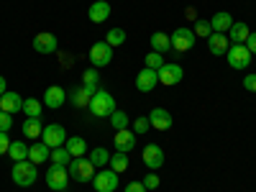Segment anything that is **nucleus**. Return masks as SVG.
<instances>
[{
  "mask_svg": "<svg viewBox=\"0 0 256 192\" xmlns=\"http://www.w3.org/2000/svg\"><path fill=\"white\" fill-rule=\"evenodd\" d=\"M116 110H118V108H116V98H113L108 90H98V92L92 95V100H90V113H92L95 118H110Z\"/></svg>",
  "mask_w": 256,
  "mask_h": 192,
  "instance_id": "1",
  "label": "nucleus"
},
{
  "mask_svg": "<svg viewBox=\"0 0 256 192\" xmlns=\"http://www.w3.org/2000/svg\"><path fill=\"white\" fill-rule=\"evenodd\" d=\"M10 177H13V182L18 184V187H31L34 182H36V177H38V172H36V164L34 162H13V169H10Z\"/></svg>",
  "mask_w": 256,
  "mask_h": 192,
  "instance_id": "2",
  "label": "nucleus"
},
{
  "mask_svg": "<svg viewBox=\"0 0 256 192\" xmlns=\"http://www.w3.org/2000/svg\"><path fill=\"white\" fill-rule=\"evenodd\" d=\"M70 177L77 180V182H92V177H95V166H92V162H90V159H84V156L72 159V162H70Z\"/></svg>",
  "mask_w": 256,
  "mask_h": 192,
  "instance_id": "3",
  "label": "nucleus"
},
{
  "mask_svg": "<svg viewBox=\"0 0 256 192\" xmlns=\"http://www.w3.org/2000/svg\"><path fill=\"white\" fill-rule=\"evenodd\" d=\"M226 59L230 64V70H246L251 64V52L246 49V44H233V46H228Z\"/></svg>",
  "mask_w": 256,
  "mask_h": 192,
  "instance_id": "4",
  "label": "nucleus"
},
{
  "mask_svg": "<svg viewBox=\"0 0 256 192\" xmlns=\"http://www.w3.org/2000/svg\"><path fill=\"white\" fill-rule=\"evenodd\" d=\"M41 141L49 148H59V146L67 144V131H64V126H59V123H49V126H44V131H41Z\"/></svg>",
  "mask_w": 256,
  "mask_h": 192,
  "instance_id": "5",
  "label": "nucleus"
},
{
  "mask_svg": "<svg viewBox=\"0 0 256 192\" xmlns=\"http://www.w3.org/2000/svg\"><path fill=\"white\" fill-rule=\"evenodd\" d=\"M169 38H172V52H177V54L190 52L192 46H195V41H198L195 31H190V28H177Z\"/></svg>",
  "mask_w": 256,
  "mask_h": 192,
  "instance_id": "6",
  "label": "nucleus"
},
{
  "mask_svg": "<svg viewBox=\"0 0 256 192\" xmlns=\"http://www.w3.org/2000/svg\"><path fill=\"white\" fill-rule=\"evenodd\" d=\"M90 62L92 67H108V64L113 62V46L108 44V41H98V44H92L90 49Z\"/></svg>",
  "mask_w": 256,
  "mask_h": 192,
  "instance_id": "7",
  "label": "nucleus"
},
{
  "mask_svg": "<svg viewBox=\"0 0 256 192\" xmlns=\"http://www.w3.org/2000/svg\"><path fill=\"white\" fill-rule=\"evenodd\" d=\"M92 187L98 192H116L118 190V172H113V169H102V172H98L92 177Z\"/></svg>",
  "mask_w": 256,
  "mask_h": 192,
  "instance_id": "8",
  "label": "nucleus"
},
{
  "mask_svg": "<svg viewBox=\"0 0 256 192\" xmlns=\"http://www.w3.org/2000/svg\"><path fill=\"white\" fill-rule=\"evenodd\" d=\"M67 166H59V164H52L46 169V184L54 190V192H64L67 190Z\"/></svg>",
  "mask_w": 256,
  "mask_h": 192,
  "instance_id": "9",
  "label": "nucleus"
},
{
  "mask_svg": "<svg viewBox=\"0 0 256 192\" xmlns=\"http://www.w3.org/2000/svg\"><path fill=\"white\" fill-rule=\"evenodd\" d=\"M156 84H159V72H156V70L144 67V70L136 74V90H138V92H152Z\"/></svg>",
  "mask_w": 256,
  "mask_h": 192,
  "instance_id": "10",
  "label": "nucleus"
},
{
  "mask_svg": "<svg viewBox=\"0 0 256 192\" xmlns=\"http://www.w3.org/2000/svg\"><path fill=\"white\" fill-rule=\"evenodd\" d=\"M182 77H184V72H182L180 64H164V67L159 70V84H166V88L180 84Z\"/></svg>",
  "mask_w": 256,
  "mask_h": 192,
  "instance_id": "11",
  "label": "nucleus"
},
{
  "mask_svg": "<svg viewBox=\"0 0 256 192\" xmlns=\"http://www.w3.org/2000/svg\"><path fill=\"white\" fill-rule=\"evenodd\" d=\"M98 90H100L98 84H82L80 90H74V92L70 95V100H72L74 108H90V100H92V95H95Z\"/></svg>",
  "mask_w": 256,
  "mask_h": 192,
  "instance_id": "12",
  "label": "nucleus"
},
{
  "mask_svg": "<svg viewBox=\"0 0 256 192\" xmlns=\"http://www.w3.org/2000/svg\"><path fill=\"white\" fill-rule=\"evenodd\" d=\"M34 49L38 54H54L56 52V36L44 31V34H36L34 36Z\"/></svg>",
  "mask_w": 256,
  "mask_h": 192,
  "instance_id": "13",
  "label": "nucleus"
},
{
  "mask_svg": "<svg viewBox=\"0 0 256 192\" xmlns=\"http://www.w3.org/2000/svg\"><path fill=\"white\" fill-rule=\"evenodd\" d=\"M0 110H6V113H24V98H20L18 92H6V95H0Z\"/></svg>",
  "mask_w": 256,
  "mask_h": 192,
  "instance_id": "14",
  "label": "nucleus"
},
{
  "mask_svg": "<svg viewBox=\"0 0 256 192\" xmlns=\"http://www.w3.org/2000/svg\"><path fill=\"white\" fill-rule=\"evenodd\" d=\"M64 102H67V92H64L59 84H52V88H46V92H44V105H46V108L56 110V108H62Z\"/></svg>",
  "mask_w": 256,
  "mask_h": 192,
  "instance_id": "15",
  "label": "nucleus"
},
{
  "mask_svg": "<svg viewBox=\"0 0 256 192\" xmlns=\"http://www.w3.org/2000/svg\"><path fill=\"white\" fill-rule=\"evenodd\" d=\"M113 146H116V152L128 154V152H131V148L136 146V134H134V131H128V128H123V131H116Z\"/></svg>",
  "mask_w": 256,
  "mask_h": 192,
  "instance_id": "16",
  "label": "nucleus"
},
{
  "mask_svg": "<svg viewBox=\"0 0 256 192\" xmlns=\"http://www.w3.org/2000/svg\"><path fill=\"white\" fill-rule=\"evenodd\" d=\"M148 123H152V128H156V131H169V128H172V116L164 108H154L148 113Z\"/></svg>",
  "mask_w": 256,
  "mask_h": 192,
  "instance_id": "17",
  "label": "nucleus"
},
{
  "mask_svg": "<svg viewBox=\"0 0 256 192\" xmlns=\"http://www.w3.org/2000/svg\"><path fill=\"white\" fill-rule=\"evenodd\" d=\"M144 164H146L148 169H159V166L164 164V152H162V146L148 144V146L144 148Z\"/></svg>",
  "mask_w": 256,
  "mask_h": 192,
  "instance_id": "18",
  "label": "nucleus"
},
{
  "mask_svg": "<svg viewBox=\"0 0 256 192\" xmlns=\"http://www.w3.org/2000/svg\"><path fill=\"white\" fill-rule=\"evenodd\" d=\"M228 36L226 34H216L212 31L210 36H208V49H210V54H216V56H226V52H228Z\"/></svg>",
  "mask_w": 256,
  "mask_h": 192,
  "instance_id": "19",
  "label": "nucleus"
},
{
  "mask_svg": "<svg viewBox=\"0 0 256 192\" xmlns=\"http://www.w3.org/2000/svg\"><path fill=\"white\" fill-rule=\"evenodd\" d=\"M233 24H236V20H233L230 13H226V10H220V13H216V16L210 18V28L216 31V34H228Z\"/></svg>",
  "mask_w": 256,
  "mask_h": 192,
  "instance_id": "20",
  "label": "nucleus"
},
{
  "mask_svg": "<svg viewBox=\"0 0 256 192\" xmlns=\"http://www.w3.org/2000/svg\"><path fill=\"white\" fill-rule=\"evenodd\" d=\"M49 156H52V148H49L44 141H38V144H31V146H28V162L44 164Z\"/></svg>",
  "mask_w": 256,
  "mask_h": 192,
  "instance_id": "21",
  "label": "nucleus"
},
{
  "mask_svg": "<svg viewBox=\"0 0 256 192\" xmlns=\"http://www.w3.org/2000/svg\"><path fill=\"white\" fill-rule=\"evenodd\" d=\"M88 16H90L92 24H102V20L110 16V3H108V0H95V3L90 6V13Z\"/></svg>",
  "mask_w": 256,
  "mask_h": 192,
  "instance_id": "22",
  "label": "nucleus"
},
{
  "mask_svg": "<svg viewBox=\"0 0 256 192\" xmlns=\"http://www.w3.org/2000/svg\"><path fill=\"white\" fill-rule=\"evenodd\" d=\"M152 52H159V54L172 52V38H169V34H164V31L152 34Z\"/></svg>",
  "mask_w": 256,
  "mask_h": 192,
  "instance_id": "23",
  "label": "nucleus"
},
{
  "mask_svg": "<svg viewBox=\"0 0 256 192\" xmlns=\"http://www.w3.org/2000/svg\"><path fill=\"white\" fill-rule=\"evenodd\" d=\"M67 152L72 154V159H80V156H84L88 154V144H84V138L82 136H72V138H67Z\"/></svg>",
  "mask_w": 256,
  "mask_h": 192,
  "instance_id": "24",
  "label": "nucleus"
},
{
  "mask_svg": "<svg viewBox=\"0 0 256 192\" xmlns=\"http://www.w3.org/2000/svg\"><path fill=\"white\" fill-rule=\"evenodd\" d=\"M41 131H44L41 118H26L24 120V136L26 138H41Z\"/></svg>",
  "mask_w": 256,
  "mask_h": 192,
  "instance_id": "25",
  "label": "nucleus"
},
{
  "mask_svg": "<svg viewBox=\"0 0 256 192\" xmlns=\"http://www.w3.org/2000/svg\"><path fill=\"white\" fill-rule=\"evenodd\" d=\"M228 34H230V41H233V44H246V38H248L251 31H248L246 24H241V20H238V24H233V26H230Z\"/></svg>",
  "mask_w": 256,
  "mask_h": 192,
  "instance_id": "26",
  "label": "nucleus"
},
{
  "mask_svg": "<svg viewBox=\"0 0 256 192\" xmlns=\"http://www.w3.org/2000/svg\"><path fill=\"white\" fill-rule=\"evenodd\" d=\"M24 113H26V118H41V113H44V102L36 100V98L24 100Z\"/></svg>",
  "mask_w": 256,
  "mask_h": 192,
  "instance_id": "27",
  "label": "nucleus"
},
{
  "mask_svg": "<svg viewBox=\"0 0 256 192\" xmlns=\"http://www.w3.org/2000/svg\"><path fill=\"white\" fill-rule=\"evenodd\" d=\"M8 156H10L13 162H24V159L28 156V146H26V141H10Z\"/></svg>",
  "mask_w": 256,
  "mask_h": 192,
  "instance_id": "28",
  "label": "nucleus"
},
{
  "mask_svg": "<svg viewBox=\"0 0 256 192\" xmlns=\"http://www.w3.org/2000/svg\"><path fill=\"white\" fill-rule=\"evenodd\" d=\"M88 159L92 162V166H108L110 164V154H108V148H102V146L92 148Z\"/></svg>",
  "mask_w": 256,
  "mask_h": 192,
  "instance_id": "29",
  "label": "nucleus"
},
{
  "mask_svg": "<svg viewBox=\"0 0 256 192\" xmlns=\"http://www.w3.org/2000/svg\"><path fill=\"white\" fill-rule=\"evenodd\" d=\"M52 164H59V166H67L72 162V154L67 152V146H59V148H52V156H49Z\"/></svg>",
  "mask_w": 256,
  "mask_h": 192,
  "instance_id": "30",
  "label": "nucleus"
},
{
  "mask_svg": "<svg viewBox=\"0 0 256 192\" xmlns=\"http://www.w3.org/2000/svg\"><path fill=\"white\" fill-rule=\"evenodd\" d=\"M110 169L113 172H126L128 169V154H123V152H116V154H110Z\"/></svg>",
  "mask_w": 256,
  "mask_h": 192,
  "instance_id": "31",
  "label": "nucleus"
},
{
  "mask_svg": "<svg viewBox=\"0 0 256 192\" xmlns=\"http://www.w3.org/2000/svg\"><path fill=\"white\" fill-rule=\"evenodd\" d=\"M144 62H146V67H148V70H156V72H159V70L164 67V64H166V62H164V54H159V52L146 54V56H144Z\"/></svg>",
  "mask_w": 256,
  "mask_h": 192,
  "instance_id": "32",
  "label": "nucleus"
},
{
  "mask_svg": "<svg viewBox=\"0 0 256 192\" xmlns=\"http://www.w3.org/2000/svg\"><path fill=\"white\" fill-rule=\"evenodd\" d=\"M105 41H108L113 49H116V46H123V44H126V31H123V28H110Z\"/></svg>",
  "mask_w": 256,
  "mask_h": 192,
  "instance_id": "33",
  "label": "nucleus"
},
{
  "mask_svg": "<svg viewBox=\"0 0 256 192\" xmlns=\"http://www.w3.org/2000/svg\"><path fill=\"white\" fill-rule=\"evenodd\" d=\"M110 126L116 128V131H123V128H128V116H126L123 110H116V113L110 116Z\"/></svg>",
  "mask_w": 256,
  "mask_h": 192,
  "instance_id": "34",
  "label": "nucleus"
},
{
  "mask_svg": "<svg viewBox=\"0 0 256 192\" xmlns=\"http://www.w3.org/2000/svg\"><path fill=\"white\" fill-rule=\"evenodd\" d=\"M195 36H202V38H208L210 34H212V28H210V20H195Z\"/></svg>",
  "mask_w": 256,
  "mask_h": 192,
  "instance_id": "35",
  "label": "nucleus"
},
{
  "mask_svg": "<svg viewBox=\"0 0 256 192\" xmlns=\"http://www.w3.org/2000/svg\"><path fill=\"white\" fill-rule=\"evenodd\" d=\"M148 126H152V123H148V116H141V118H136V120H134V134H136V136L146 134V131H148Z\"/></svg>",
  "mask_w": 256,
  "mask_h": 192,
  "instance_id": "36",
  "label": "nucleus"
},
{
  "mask_svg": "<svg viewBox=\"0 0 256 192\" xmlns=\"http://www.w3.org/2000/svg\"><path fill=\"white\" fill-rule=\"evenodd\" d=\"M98 80H100V74H98L95 67H92V70H84V74H82V84H98Z\"/></svg>",
  "mask_w": 256,
  "mask_h": 192,
  "instance_id": "37",
  "label": "nucleus"
},
{
  "mask_svg": "<svg viewBox=\"0 0 256 192\" xmlns=\"http://www.w3.org/2000/svg\"><path fill=\"white\" fill-rule=\"evenodd\" d=\"M10 128H13V118H10V113L0 110V131H10Z\"/></svg>",
  "mask_w": 256,
  "mask_h": 192,
  "instance_id": "38",
  "label": "nucleus"
},
{
  "mask_svg": "<svg viewBox=\"0 0 256 192\" xmlns=\"http://www.w3.org/2000/svg\"><path fill=\"white\" fill-rule=\"evenodd\" d=\"M159 182H162V180H159L154 172H148V174L144 177V187H146V190H156V187H159Z\"/></svg>",
  "mask_w": 256,
  "mask_h": 192,
  "instance_id": "39",
  "label": "nucleus"
},
{
  "mask_svg": "<svg viewBox=\"0 0 256 192\" xmlns=\"http://www.w3.org/2000/svg\"><path fill=\"white\" fill-rule=\"evenodd\" d=\"M8 148H10V138H8V131H0V156L8 154Z\"/></svg>",
  "mask_w": 256,
  "mask_h": 192,
  "instance_id": "40",
  "label": "nucleus"
},
{
  "mask_svg": "<svg viewBox=\"0 0 256 192\" xmlns=\"http://www.w3.org/2000/svg\"><path fill=\"white\" fill-rule=\"evenodd\" d=\"M244 88H246L248 92H256V74H246V77H244Z\"/></svg>",
  "mask_w": 256,
  "mask_h": 192,
  "instance_id": "41",
  "label": "nucleus"
},
{
  "mask_svg": "<svg viewBox=\"0 0 256 192\" xmlns=\"http://www.w3.org/2000/svg\"><path fill=\"white\" fill-rule=\"evenodd\" d=\"M123 192H146V187H144V182H128Z\"/></svg>",
  "mask_w": 256,
  "mask_h": 192,
  "instance_id": "42",
  "label": "nucleus"
},
{
  "mask_svg": "<svg viewBox=\"0 0 256 192\" xmlns=\"http://www.w3.org/2000/svg\"><path fill=\"white\" fill-rule=\"evenodd\" d=\"M246 49H248L251 54H256V31L248 34V38H246Z\"/></svg>",
  "mask_w": 256,
  "mask_h": 192,
  "instance_id": "43",
  "label": "nucleus"
},
{
  "mask_svg": "<svg viewBox=\"0 0 256 192\" xmlns=\"http://www.w3.org/2000/svg\"><path fill=\"white\" fill-rule=\"evenodd\" d=\"M59 64H62V67H72L74 56H72V54H62V56H59Z\"/></svg>",
  "mask_w": 256,
  "mask_h": 192,
  "instance_id": "44",
  "label": "nucleus"
},
{
  "mask_svg": "<svg viewBox=\"0 0 256 192\" xmlns=\"http://www.w3.org/2000/svg\"><path fill=\"white\" fill-rule=\"evenodd\" d=\"M184 16H187L190 20H198V13H195V8H187V10H184Z\"/></svg>",
  "mask_w": 256,
  "mask_h": 192,
  "instance_id": "45",
  "label": "nucleus"
},
{
  "mask_svg": "<svg viewBox=\"0 0 256 192\" xmlns=\"http://www.w3.org/2000/svg\"><path fill=\"white\" fill-rule=\"evenodd\" d=\"M8 90H6V77L3 74H0V95H6Z\"/></svg>",
  "mask_w": 256,
  "mask_h": 192,
  "instance_id": "46",
  "label": "nucleus"
}]
</instances>
